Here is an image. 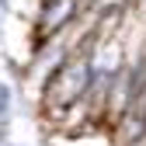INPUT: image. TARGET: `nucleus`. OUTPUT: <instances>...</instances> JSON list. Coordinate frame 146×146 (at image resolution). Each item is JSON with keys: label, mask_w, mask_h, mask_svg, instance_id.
Segmentation results:
<instances>
[{"label": "nucleus", "mask_w": 146, "mask_h": 146, "mask_svg": "<svg viewBox=\"0 0 146 146\" xmlns=\"http://www.w3.org/2000/svg\"><path fill=\"white\" fill-rule=\"evenodd\" d=\"M7 7H11V0H0V11H7Z\"/></svg>", "instance_id": "2"}, {"label": "nucleus", "mask_w": 146, "mask_h": 146, "mask_svg": "<svg viewBox=\"0 0 146 146\" xmlns=\"http://www.w3.org/2000/svg\"><path fill=\"white\" fill-rule=\"evenodd\" d=\"M11 115H14V87L0 80V122H11Z\"/></svg>", "instance_id": "1"}, {"label": "nucleus", "mask_w": 146, "mask_h": 146, "mask_svg": "<svg viewBox=\"0 0 146 146\" xmlns=\"http://www.w3.org/2000/svg\"><path fill=\"white\" fill-rule=\"evenodd\" d=\"M132 146H146V139H139V143H132Z\"/></svg>", "instance_id": "3"}, {"label": "nucleus", "mask_w": 146, "mask_h": 146, "mask_svg": "<svg viewBox=\"0 0 146 146\" xmlns=\"http://www.w3.org/2000/svg\"><path fill=\"white\" fill-rule=\"evenodd\" d=\"M7 146H21V143H7Z\"/></svg>", "instance_id": "4"}]
</instances>
